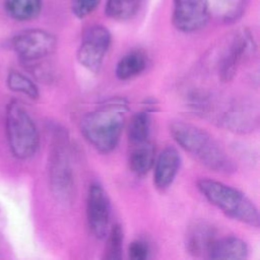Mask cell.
<instances>
[{
	"mask_svg": "<svg viewBox=\"0 0 260 260\" xmlns=\"http://www.w3.org/2000/svg\"><path fill=\"white\" fill-rule=\"evenodd\" d=\"M65 138L66 136L62 132L55 134L49 159V180L52 192L63 201L71 197L74 185Z\"/></svg>",
	"mask_w": 260,
	"mask_h": 260,
	"instance_id": "5",
	"label": "cell"
},
{
	"mask_svg": "<svg viewBox=\"0 0 260 260\" xmlns=\"http://www.w3.org/2000/svg\"><path fill=\"white\" fill-rule=\"evenodd\" d=\"M146 68V56L139 50L125 54L117 63L115 73L121 80H127L140 74Z\"/></svg>",
	"mask_w": 260,
	"mask_h": 260,
	"instance_id": "16",
	"label": "cell"
},
{
	"mask_svg": "<svg viewBox=\"0 0 260 260\" xmlns=\"http://www.w3.org/2000/svg\"><path fill=\"white\" fill-rule=\"evenodd\" d=\"M155 149L151 141L131 145L129 153V168L136 176L146 175L154 164Z\"/></svg>",
	"mask_w": 260,
	"mask_h": 260,
	"instance_id": "14",
	"label": "cell"
},
{
	"mask_svg": "<svg viewBox=\"0 0 260 260\" xmlns=\"http://www.w3.org/2000/svg\"><path fill=\"white\" fill-rule=\"evenodd\" d=\"M197 188L209 203L225 215L253 228H259L260 217L255 204L242 192L221 182L202 178Z\"/></svg>",
	"mask_w": 260,
	"mask_h": 260,
	"instance_id": "3",
	"label": "cell"
},
{
	"mask_svg": "<svg viewBox=\"0 0 260 260\" xmlns=\"http://www.w3.org/2000/svg\"><path fill=\"white\" fill-rule=\"evenodd\" d=\"M248 245L235 236L217 238L213 243L208 257L210 259H245L248 257Z\"/></svg>",
	"mask_w": 260,
	"mask_h": 260,
	"instance_id": "13",
	"label": "cell"
},
{
	"mask_svg": "<svg viewBox=\"0 0 260 260\" xmlns=\"http://www.w3.org/2000/svg\"><path fill=\"white\" fill-rule=\"evenodd\" d=\"M100 2L101 0H72L71 11L75 17L85 18L95 10Z\"/></svg>",
	"mask_w": 260,
	"mask_h": 260,
	"instance_id": "21",
	"label": "cell"
},
{
	"mask_svg": "<svg viewBox=\"0 0 260 260\" xmlns=\"http://www.w3.org/2000/svg\"><path fill=\"white\" fill-rule=\"evenodd\" d=\"M141 0H107L105 13L115 20L133 18L139 10Z\"/></svg>",
	"mask_w": 260,
	"mask_h": 260,
	"instance_id": "18",
	"label": "cell"
},
{
	"mask_svg": "<svg viewBox=\"0 0 260 260\" xmlns=\"http://www.w3.org/2000/svg\"><path fill=\"white\" fill-rule=\"evenodd\" d=\"M151 120L147 112L135 113L128 125V140L131 145L139 144L149 140Z\"/></svg>",
	"mask_w": 260,
	"mask_h": 260,
	"instance_id": "17",
	"label": "cell"
},
{
	"mask_svg": "<svg viewBox=\"0 0 260 260\" xmlns=\"http://www.w3.org/2000/svg\"><path fill=\"white\" fill-rule=\"evenodd\" d=\"M5 129L9 148L18 159H27L39 148L40 136L37 125L25 107L11 101L6 107Z\"/></svg>",
	"mask_w": 260,
	"mask_h": 260,
	"instance_id": "4",
	"label": "cell"
},
{
	"mask_svg": "<svg viewBox=\"0 0 260 260\" xmlns=\"http://www.w3.org/2000/svg\"><path fill=\"white\" fill-rule=\"evenodd\" d=\"M10 45L22 62L34 63L56 50L57 38L42 28H27L14 35Z\"/></svg>",
	"mask_w": 260,
	"mask_h": 260,
	"instance_id": "6",
	"label": "cell"
},
{
	"mask_svg": "<svg viewBox=\"0 0 260 260\" xmlns=\"http://www.w3.org/2000/svg\"><path fill=\"white\" fill-rule=\"evenodd\" d=\"M210 12L209 0H173L172 22L182 32H194L206 25Z\"/></svg>",
	"mask_w": 260,
	"mask_h": 260,
	"instance_id": "9",
	"label": "cell"
},
{
	"mask_svg": "<svg viewBox=\"0 0 260 260\" xmlns=\"http://www.w3.org/2000/svg\"><path fill=\"white\" fill-rule=\"evenodd\" d=\"M111 203L105 189L98 183L89 186L86 199L88 228L96 239H104L109 231Z\"/></svg>",
	"mask_w": 260,
	"mask_h": 260,
	"instance_id": "10",
	"label": "cell"
},
{
	"mask_svg": "<svg viewBox=\"0 0 260 260\" xmlns=\"http://www.w3.org/2000/svg\"><path fill=\"white\" fill-rule=\"evenodd\" d=\"M216 239V230L210 222L202 219L194 220L186 232V251L194 257H208Z\"/></svg>",
	"mask_w": 260,
	"mask_h": 260,
	"instance_id": "11",
	"label": "cell"
},
{
	"mask_svg": "<svg viewBox=\"0 0 260 260\" xmlns=\"http://www.w3.org/2000/svg\"><path fill=\"white\" fill-rule=\"evenodd\" d=\"M3 8L11 19L28 21L40 15L43 0H4Z\"/></svg>",
	"mask_w": 260,
	"mask_h": 260,
	"instance_id": "15",
	"label": "cell"
},
{
	"mask_svg": "<svg viewBox=\"0 0 260 260\" xmlns=\"http://www.w3.org/2000/svg\"><path fill=\"white\" fill-rule=\"evenodd\" d=\"M107 242L104 251L103 258L105 259H121L123 252V241L124 234L123 229L119 223L112 225L110 231L107 233Z\"/></svg>",
	"mask_w": 260,
	"mask_h": 260,
	"instance_id": "20",
	"label": "cell"
},
{
	"mask_svg": "<svg viewBox=\"0 0 260 260\" xmlns=\"http://www.w3.org/2000/svg\"><path fill=\"white\" fill-rule=\"evenodd\" d=\"M169 129L175 141L202 166L218 173L235 171L232 158L205 130L180 120L171 122Z\"/></svg>",
	"mask_w": 260,
	"mask_h": 260,
	"instance_id": "2",
	"label": "cell"
},
{
	"mask_svg": "<svg viewBox=\"0 0 260 260\" xmlns=\"http://www.w3.org/2000/svg\"><path fill=\"white\" fill-rule=\"evenodd\" d=\"M149 253V245L144 240H134L128 247V256L133 260H145Z\"/></svg>",
	"mask_w": 260,
	"mask_h": 260,
	"instance_id": "22",
	"label": "cell"
},
{
	"mask_svg": "<svg viewBox=\"0 0 260 260\" xmlns=\"http://www.w3.org/2000/svg\"><path fill=\"white\" fill-rule=\"evenodd\" d=\"M128 111L126 99L110 98L81 118L80 132L96 150L111 152L120 140Z\"/></svg>",
	"mask_w": 260,
	"mask_h": 260,
	"instance_id": "1",
	"label": "cell"
},
{
	"mask_svg": "<svg viewBox=\"0 0 260 260\" xmlns=\"http://www.w3.org/2000/svg\"><path fill=\"white\" fill-rule=\"evenodd\" d=\"M154 162L153 184L156 189L164 191L173 184L181 166V156L176 147L169 145L161 150Z\"/></svg>",
	"mask_w": 260,
	"mask_h": 260,
	"instance_id": "12",
	"label": "cell"
},
{
	"mask_svg": "<svg viewBox=\"0 0 260 260\" xmlns=\"http://www.w3.org/2000/svg\"><path fill=\"white\" fill-rule=\"evenodd\" d=\"M7 85L12 91L23 93L32 100L40 96L39 88L35 82L17 70H10L7 76Z\"/></svg>",
	"mask_w": 260,
	"mask_h": 260,
	"instance_id": "19",
	"label": "cell"
},
{
	"mask_svg": "<svg viewBox=\"0 0 260 260\" xmlns=\"http://www.w3.org/2000/svg\"><path fill=\"white\" fill-rule=\"evenodd\" d=\"M111 43L112 35L106 26L94 24L87 27L76 53L78 62L86 69L99 72Z\"/></svg>",
	"mask_w": 260,
	"mask_h": 260,
	"instance_id": "8",
	"label": "cell"
},
{
	"mask_svg": "<svg viewBox=\"0 0 260 260\" xmlns=\"http://www.w3.org/2000/svg\"><path fill=\"white\" fill-rule=\"evenodd\" d=\"M256 43L253 35L247 28L237 30L229 39L218 61V74L222 81L232 80L240 64L253 55Z\"/></svg>",
	"mask_w": 260,
	"mask_h": 260,
	"instance_id": "7",
	"label": "cell"
}]
</instances>
